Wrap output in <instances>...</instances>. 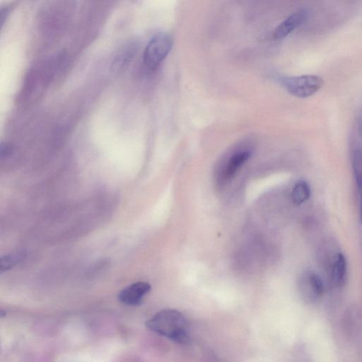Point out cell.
<instances>
[{
	"mask_svg": "<svg viewBox=\"0 0 362 362\" xmlns=\"http://www.w3.org/2000/svg\"><path fill=\"white\" fill-rule=\"evenodd\" d=\"M152 332L180 344L190 340L189 324L182 313L174 310H164L147 322Z\"/></svg>",
	"mask_w": 362,
	"mask_h": 362,
	"instance_id": "obj_1",
	"label": "cell"
},
{
	"mask_svg": "<svg viewBox=\"0 0 362 362\" xmlns=\"http://www.w3.org/2000/svg\"><path fill=\"white\" fill-rule=\"evenodd\" d=\"M173 46L171 36L166 33L156 34L148 43L144 52V64L154 71L159 68L169 54Z\"/></svg>",
	"mask_w": 362,
	"mask_h": 362,
	"instance_id": "obj_2",
	"label": "cell"
},
{
	"mask_svg": "<svg viewBox=\"0 0 362 362\" xmlns=\"http://www.w3.org/2000/svg\"><path fill=\"white\" fill-rule=\"evenodd\" d=\"M283 85L291 95L298 98H308L321 89L324 81L317 75H303L286 78L283 80Z\"/></svg>",
	"mask_w": 362,
	"mask_h": 362,
	"instance_id": "obj_3",
	"label": "cell"
},
{
	"mask_svg": "<svg viewBox=\"0 0 362 362\" xmlns=\"http://www.w3.org/2000/svg\"><path fill=\"white\" fill-rule=\"evenodd\" d=\"M299 287L304 298L312 303H317L325 291L322 279L313 271H307L301 277Z\"/></svg>",
	"mask_w": 362,
	"mask_h": 362,
	"instance_id": "obj_4",
	"label": "cell"
},
{
	"mask_svg": "<svg viewBox=\"0 0 362 362\" xmlns=\"http://www.w3.org/2000/svg\"><path fill=\"white\" fill-rule=\"evenodd\" d=\"M151 285L145 282H138L120 291L117 298L120 303L128 306H138L144 297L150 291Z\"/></svg>",
	"mask_w": 362,
	"mask_h": 362,
	"instance_id": "obj_5",
	"label": "cell"
},
{
	"mask_svg": "<svg viewBox=\"0 0 362 362\" xmlns=\"http://www.w3.org/2000/svg\"><path fill=\"white\" fill-rule=\"evenodd\" d=\"M307 18L305 10H299L283 21L275 29L273 37L280 40L288 36L292 31L303 24Z\"/></svg>",
	"mask_w": 362,
	"mask_h": 362,
	"instance_id": "obj_6",
	"label": "cell"
},
{
	"mask_svg": "<svg viewBox=\"0 0 362 362\" xmlns=\"http://www.w3.org/2000/svg\"><path fill=\"white\" fill-rule=\"evenodd\" d=\"M251 152H238L231 157L223 171L226 180L232 178L239 168L250 158Z\"/></svg>",
	"mask_w": 362,
	"mask_h": 362,
	"instance_id": "obj_7",
	"label": "cell"
},
{
	"mask_svg": "<svg viewBox=\"0 0 362 362\" xmlns=\"http://www.w3.org/2000/svg\"><path fill=\"white\" fill-rule=\"evenodd\" d=\"M352 166L359 199V219L362 224V150L356 149L353 154Z\"/></svg>",
	"mask_w": 362,
	"mask_h": 362,
	"instance_id": "obj_8",
	"label": "cell"
},
{
	"mask_svg": "<svg viewBox=\"0 0 362 362\" xmlns=\"http://www.w3.org/2000/svg\"><path fill=\"white\" fill-rule=\"evenodd\" d=\"M136 45L129 43L126 45L122 50H120L115 57L112 68L114 71H120L126 67L136 52Z\"/></svg>",
	"mask_w": 362,
	"mask_h": 362,
	"instance_id": "obj_9",
	"label": "cell"
},
{
	"mask_svg": "<svg viewBox=\"0 0 362 362\" xmlns=\"http://www.w3.org/2000/svg\"><path fill=\"white\" fill-rule=\"evenodd\" d=\"M311 196V189L305 180H300L293 188L291 200L297 205L307 202Z\"/></svg>",
	"mask_w": 362,
	"mask_h": 362,
	"instance_id": "obj_10",
	"label": "cell"
},
{
	"mask_svg": "<svg viewBox=\"0 0 362 362\" xmlns=\"http://www.w3.org/2000/svg\"><path fill=\"white\" fill-rule=\"evenodd\" d=\"M347 275V261L346 259L342 254H338L335 256L333 264L332 275L335 283L338 285H342L345 283Z\"/></svg>",
	"mask_w": 362,
	"mask_h": 362,
	"instance_id": "obj_11",
	"label": "cell"
},
{
	"mask_svg": "<svg viewBox=\"0 0 362 362\" xmlns=\"http://www.w3.org/2000/svg\"><path fill=\"white\" fill-rule=\"evenodd\" d=\"M24 257V254L21 253L10 254L2 257L1 260H0V272L3 273L11 269L17 263L21 261Z\"/></svg>",
	"mask_w": 362,
	"mask_h": 362,
	"instance_id": "obj_12",
	"label": "cell"
},
{
	"mask_svg": "<svg viewBox=\"0 0 362 362\" xmlns=\"http://www.w3.org/2000/svg\"><path fill=\"white\" fill-rule=\"evenodd\" d=\"M11 147L7 144L1 145V150H0V154H1V157L8 156L11 153Z\"/></svg>",
	"mask_w": 362,
	"mask_h": 362,
	"instance_id": "obj_13",
	"label": "cell"
}]
</instances>
